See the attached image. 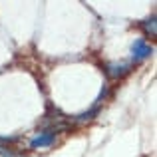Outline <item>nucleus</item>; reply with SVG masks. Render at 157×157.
I'll list each match as a JSON object with an SVG mask.
<instances>
[{"label":"nucleus","mask_w":157,"mask_h":157,"mask_svg":"<svg viewBox=\"0 0 157 157\" xmlns=\"http://www.w3.org/2000/svg\"><path fill=\"white\" fill-rule=\"evenodd\" d=\"M143 28H145V32H147V34L155 36V32H157V28H155V18L147 20V22H143Z\"/></svg>","instance_id":"4"},{"label":"nucleus","mask_w":157,"mask_h":157,"mask_svg":"<svg viewBox=\"0 0 157 157\" xmlns=\"http://www.w3.org/2000/svg\"><path fill=\"white\" fill-rule=\"evenodd\" d=\"M151 52H153V50H151V46H149V44H147L143 38L135 40L133 46H131V54H133V60H135V62L149 58V56H151Z\"/></svg>","instance_id":"1"},{"label":"nucleus","mask_w":157,"mask_h":157,"mask_svg":"<svg viewBox=\"0 0 157 157\" xmlns=\"http://www.w3.org/2000/svg\"><path fill=\"white\" fill-rule=\"evenodd\" d=\"M56 141V131H44V133H40V135H36L34 139L30 141V145L34 147H46V145H52V143Z\"/></svg>","instance_id":"3"},{"label":"nucleus","mask_w":157,"mask_h":157,"mask_svg":"<svg viewBox=\"0 0 157 157\" xmlns=\"http://www.w3.org/2000/svg\"><path fill=\"white\" fill-rule=\"evenodd\" d=\"M129 70H131L129 62H111V64H107V76L109 78H121Z\"/></svg>","instance_id":"2"},{"label":"nucleus","mask_w":157,"mask_h":157,"mask_svg":"<svg viewBox=\"0 0 157 157\" xmlns=\"http://www.w3.org/2000/svg\"><path fill=\"white\" fill-rule=\"evenodd\" d=\"M0 155H4V157H10V151H8L6 147H2V145H0Z\"/></svg>","instance_id":"6"},{"label":"nucleus","mask_w":157,"mask_h":157,"mask_svg":"<svg viewBox=\"0 0 157 157\" xmlns=\"http://www.w3.org/2000/svg\"><path fill=\"white\" fill-rule=\"evenodd\" d=\"M96 113H98V107H94L92 111H86V113L78 115V119H82V121H84V119H90V117H92V115H96Z\"/></svg>","instance_id":"5"}]
</instances>
